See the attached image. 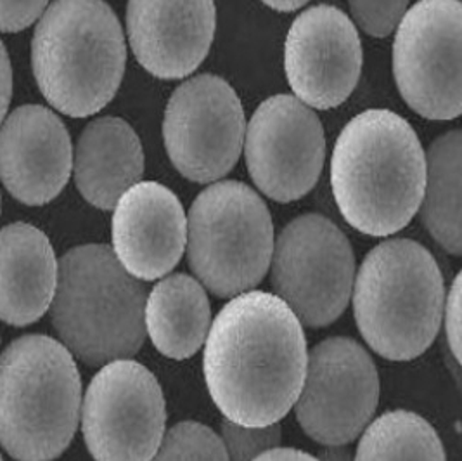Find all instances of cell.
<instances>
[{"instance_id": "cell-1", "label": "cell", "mask_w": 462, "mask_h": 461, "mask_svg": "<svg viewBox=\"0 0 462 461\" xmlns=\"http://www.w3.org/2000/svg\"><path fill=\"white\" fill-rule=\"evenodd\" d=\"M203 370L215 406L245 427L279 423L307 372V340L293 311L267 292L234 296L205 340Z\"/></svg>"}, {"instance_id": "cell-2", "label": "cell", "mask_w": 462, "mask_h": 461, "mask_svg": "<svg viewBox=\"0 0 462 461\" xmlns=\"http://www.w3.org/2000/svg\"><path fill=\"white\" fill-rule=\"evenodd\" d=\"M426 155L414 128L390 109H367L341 130L331 186L345 221L369 236H390L418 213Z\"/></svg>"}, {"instance_id": "cell-3", "label": "cell", "mask_w": 462, "mask_h": 461, "mask_svg": "<svg viewBox=\"0 0 462 461\" xmlns=\"http://www.w3.org/2000/svg\"><path fill=\"white\" fill-rule=\"evenodd\" d=\"M125 37L103 0H56L32 42V64L43 98L73 118L101 111L125 73Z\"/></svg>"}, {"instance_id": "cell-4", "label": "cell", "mask_w": 462, "mask_h": 461, "mask_svg": "<svg viewBox=\"0 0 462 461\" xmlns=\"http://www.w3.org/2000/svg\"><path fill=\"white\" fill-rule=\"evenodd\" d=\"M146 287L113 249L84 245L64 253L51 319L64 347L90 366L130 359L146 338Z\"/></svg>"}, {"instance_id": "cell-5", "label": "cell", "mask_w": 462, "mask_h": 461, "mask_svg": "<svg viewBox=\"0 0 462 461\" xmlns=\"http://www.w3.org/2000/svg\"><path fill=\"white\" fill-rule=\"evenodd\" d=\"M445 287L439 262L412 240H390L364 259L354 313L367 345L390 361H411L439 335Z\"/></svg>"}, {"instance_id": "cell-6", "label": "cell", "mask_w": 462, "mask_h": 461, "mask_svg": "<svg viewBox=\"0 0 462 461\" xmlns=\"http://www.w3.org/2000/svg\"><path fill=\"white\" fill-rule=\"evenodd\" d=\"M82 381L58 340L28 335L0 356V444L18 461L58 458L73 439Z\"/></svg>"}, {"instance_id": "cell-7", "label": "cell", "mask_w": 462, "mask_h": 461, "mask_svg": "<svg viewBox=\"0 0 462 461\" xmlns=\"http://www.w3.org/2000/svg\"><path fill=\"white\" fill-rule=\"evenodd\" d=\"M273 250L271 212L250 186L224 181L198 194L188 217V257L211 294L252 292L269 271Z\"/></svg>"}, {"instance_id": "cell-8", "label": "cell", "mask_w": 462, "mask_h": 461, "mask_svg": "<svg viewBox=\"0 0 462 461\" xmlns=\"http://www.w3.org/2000/svg\"><path fill=\"white\" fill-rule=\"evenodd\" d=\"M273 287L279 296L310 328L335 323L348 307L356 257L345 232L319 213L291 221L273 241Z\"/></svg>"}, {"instance_id": "cell-9", "label": "cell", "mask_w": 462, "mask_h": 461, "mask_svg": "<svg viewBox=\"0 0 462 461\" xmlns=\"http://www.w3.org/2000/svg\"><path fill=\"white\" fill-rule=\"evenodd\" d=\"M167 425L162 385L144 364L116 359L85 392L82 430L96 461H151Z\"/></svg>"}, {"instance_id": "cell-10", "label": "cell", "mask_w": 462, "mask_h": 461, "mask_svg": "<svg viewBox=\"0 0 462 461\" xmlns=\"http://www.w3.org/2000/svg\"><path fill=\"white\" fill-rule=\"evenodd\" d=\"M459 0H420L402 18L393 73L403 101L430 120L461 115Z\"/></svg>"}, {"instance_id": "cell-11", "label": "cell", "mask_w": 462, "mask_h": 461, "mask_svg": "<svg viewBox=\"0 0 462 461\" xmlns=\"http://www.w3.org/2000/svg\"><path fill=\"white\" fill-rule=\"evenodd\" d=\"M379 400L373 357L352 338H328L310 351L296 419L322 446H345L364 432Z\"/></svg>"}, {"instance_id": "cell-12", "label": "cell", "mask_w": 462, "mask_h": 461, "mask_svg": "<svg viewBox=\"0 0 462 461\" xmlns=\"http://www.w3.org/2000/svg\"><path fill=\"white\" fill-rule=\"evenodd\" d=\"M245 111L231 85L199 75L170 98L163 137L173 167L192 183H213L231 172L245 143Z\"/></svg>"}, {"instance_id": "cell-13", "label": "cell", "mask_w": 462, "mask_h": 461, "mask_svg": "<svg viewBox=\"0 0 462 461\" xmlns=\"http://www.w3.org/2000/svg\"><path fill=\"white\" fill-rule=\"evenodd\" d=\"M246 164L256 188L281 203L310 193L326 158L324 128L310 106L277 94L258 106L246 128Z\"/></svg>"}, {"instance_id": "cell-14", "label": "cell", "mask_w": 462, "mask_h": 461, "mask_svg": "<svg viewBox=\"0 0 462 461\" xmlns=\"http://www.w3.org/2000/svg\"><path fill=\"white\" fill-rule=\"evenodd\" d=\"M284 68L296 99L316 109L345 103L360 79L362 45L352 20L333 5H316L294 20Z\"/></svg>"}, {"instance_id": "cell-15", "label": "cell", "mask_w": 462, "mask_h": 461, "mask_svg": "<svg viewBox=\"0 0 462 461\" xmlns=\"http://www.w3.org/2000/svg\"><path fill=\"white\" fill-rule=\"evenodd\" d=\"M213 0H128L126 32L137 61L163 80L190 75L215 37Z\"/></svg>"}, {"instance_id": "cell-16", "label": "cell", "mask_w": 462, "mask_h": 461, "mask_svg": "<svg viewBox=\"0 0 462 461\" xmlns=\"http://www.w3.org/2000/svg\"><path fill=\"white\" fill-rule=\"evenodd\" d=\"M113 252L128 274L154 281L171 273L188 243V219L163 184L144 181L126 189L113 213Z\"/></svg>"}, {"instance_id": "cell-17", "label": "cell", "mask_w": 462, "mask_h": 461, "mask_svg": "<svg viewBox=\"0 0 462 461\" xmlns=\"http://www.w3.org/2000/svg\"><path fill=\"white\" fill-rule=\"evenodd\" d=\"M73 168L71 139L47 108L22 106L0 128V179L24 205H43L63 191Z\"/></svg>"}, {"instance_id": "cell-18", "label": "cell", "mask_w": 462, "mask_h": 461, "mask_svg": "<svg viewBox=\"0 0 462 461\" xmlns=\"http://www.w3.org/2000/svg\"><path fill=\"white\" fill-rule=\"evenodd\" d=\"M58 287V260L49 238L30 224L0 230V319L26 326L41 319Z\"/></svg>"}, {"instance_id": "cell-19", "label": "cell", "mask_w": 462, "mask_h": 461, "mask_svg": "<svg viewBox=\"0 0 462 461\" xmlns=\"http://www.w3.org/2000/svg\"><path fill=\"white\" fill-rule=\"evenodd\" d=\"M143 174V145L125 120L105 117L85 127L75 151V181L90 205L115 209Z\"/></svg>"}, {"instance_id": "cell-20", "label": "cell", "mask_w": 462, "mask_h": 461, "mask_svg": "<svg viewBox=\"0 0 462 461\" xmlns=\"http://www.w3.org/2000/svg\"><path fill=\"white\" fill-rule=\"evenodd\" d=\"M144 325L160 354L177 361L194 356L210 332L207 290L188 274L163 278L146 296Z\"/></svg>"}, {"instance_id": "cell-21", "label": "cell", "mask_w": 462, "mask_h": 461, "mask_svg": "<svg viewBox=\"0 0 462 461\" xmlns=\"http://www.w3.org/2000/svg\"><path fill=\"white\" fill-rule=\"evenodd\" d=\"M426 230L443 250L461 255V132L440 136L426 155V184L420 202Z\"/></svg>"}, {"instance_id": "cell-22", "label": "cell", "mask_w": 462, "mask_h": 461, "mask_svg": "<svg viewBox=\"0 0 462 461\" xmlns=\"http://www.w3.org/2000/svg\"><path fill=\"white\" fill-rule=\"evenodd\" d=\"M364 430L354 461H447L437 430L412 411H388Z\"/></svg>"}, {"instance_id": "cell-23", "label": "cell", "mask_w": 462, "mask_h": 461, "mask_svg": "<svg viewBox=\"0 0 462 461\" xmlns=\"http://www.w3.org/2000/svg\"><path fill=\"white\" fill-rule=\"evenodd\" d=\"M151 461H229L222 439L203 423L180 421L171 427Z\"/></svg>"}, {"instance_id": "cell-24", "label": "cell", "mask_w": 462, "mask_h": 461, "mask_svg": "<svg viewBox=\"0 0 462 461\" xmlns=\"http://www.w3.org/2000/svg\"><path fill=\"white\" fill-rule=\"evenodd\" d=\"M222 442L229 461H253L260 455L279 447L281 425L245 427L226 419L222 423Z\"/></svg>"}, {"instance_id": "cell-25", "label": "cell", "mask_w": 462, "mask_h": 461, "mask_svg": "<svg viewBox=\"0 0 462 461\" xmlns=\"http://www.w3.org/2000/svg\"><path fill=\"white\" fill-rule=\"evenodd\" d=\"M352 16L371 37H388L407 13L409 0H348Z\"/></svg>"}, {"instance_id": "cell-26", "label": "cell", "mask_w": 462, "mask_h": 461, "mask_svg": "<svg viewBox=\"0 0 462 461\" xmlns=\"http://www.w3.org/2000/svg\"><path fill=\"white\" fill-rule=\"evenodd\" d=\"M49 0H0V32H22L35 22Z\"/></svg>"}, {"instance_id": "cell-27", "label": "cell", "mask_w": 462, "mask_h": 461, "mask_svg": "<svg viewBox=\"0 0 462 461\" xmlns=\"http://www.w3.org/2000/svg\"><path fill=\"white\" fill-rule=\"evenodd\" d=\"M443 315H445V332H447V342L459 362L461 359V274L456 276L448 296L443 302Z\"/></svg>"}, {"instance_id": "cell-28", "label": "cell", "mask_w": 462, "mask_h": 461, "mask_svg": "<svg viewBox=\"0 0 462 461\" xmlns=\"http://www.w3.org/2000/svg\"><path fill=\"white\" fill-rule=\"evenodd\" d=\"M13 94V70L4 43L0 42V124L7 113Z\"/></svg>"}, {"instance_id": "cell-29", "label": "cell", "mask_w": 462, "mask_h": 461, "mask_svg": "<svg viewBox=\"0 0 462 461\" xmlns=\"http://www.w3.org/2000/svg\"><path fill=\"white\" fill-rule=\"evenodd\" d=\"M253 461H320L316 456L300 451V449H291V447H275L263 455H260L256 460Z\"/></svg>"}, {"instance_id": "cell-30", "label": "cell", "mask_w": 462, "mask_h": 461, "mask_svg": "<svg viewBox=\"0 0 462 461\" xmlns=\"http://www.w3.org/2000/svg\"><path fill=\"white\" fill-rule=\"evenodd\" d=\"M263 4H267L269 7H273L275 11L281 13H291L300 7H303L309 0H262Z\"/></svg>"}, {"instance_id": "cell-31", "label": "cell", "mask_w": 462, "mask_h": 461, "mask_svg": "<svg viewBox=\"0 0 462 461\" xmlns=\"http://www.w3.org/2000/svg\"><path fill=\"white\" fill-rule=\"evenodd\" d=\"M320 461H352L348 451L343 446H328V449L320 455Z\"/></svg>"}, {"instance_id": "cell-32", "label": "cell", "mask_w": 462, "mask_h": 461, "mask_svg": "<svg viewBox=\"0 0 462 461\" xmlns=\"http://www.w3.org/2000/svg\"><path fill=\"white\" fill-rule=\"evenodd\" d=\"M0 461H4V460H2V456H0Z\"/></svg>"}]
</instances>
